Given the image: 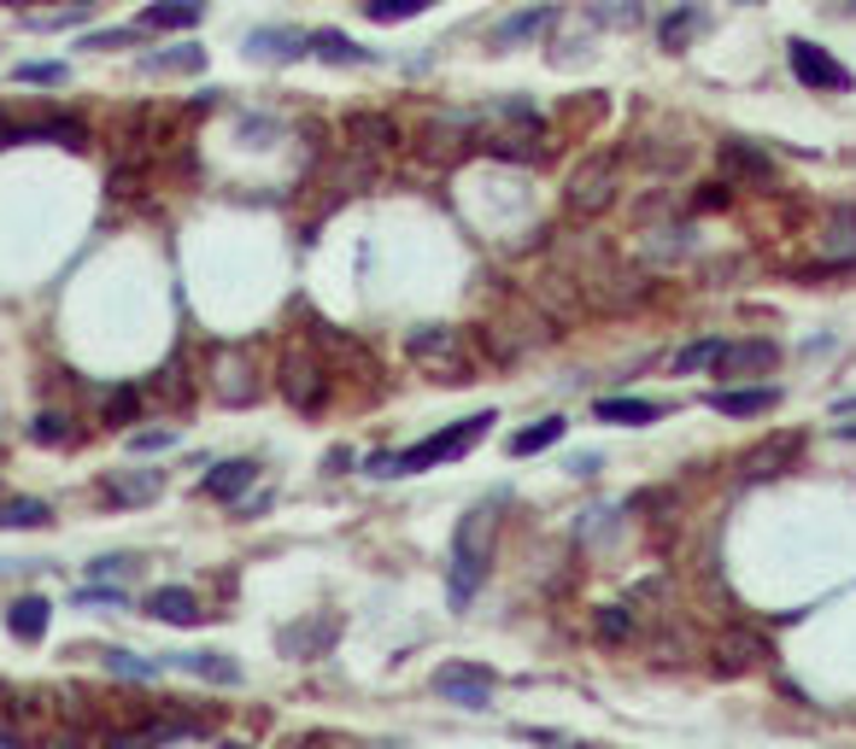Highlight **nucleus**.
<instances>
[{
	"mask_svg": "<svg viewBox=\"0 0 856 749\" xmlns=\"http://www.w3.org/2000/svg\"><path fill=\"white\" fill-rule=\"evenodd\" d=\"M493 527H499L493 504H476V510L458 522V533H452V568H446V592H452V609H470V597L481 592L487 562H493Z\"/></svg>",
	"mask_w": 856,
	"mask_h": 749,
	"instance_id": "nucleus-1",
	"label": "nucleus"
},
{
	"mask_svg": "<svg viewBox=\"0 0 856 749\" xmlns=\"http://www.w3.org/2000/svg\"><path fill=\"white\" fill-rule=\"evenodd\" d=\"M487 428H493V410H476V415H463V422L417 440L411 451H381V456H370V474H422V469H435V463H452V456L470 451Z\"/></svg>",
	"mask_w": 856,
	"mask_h": 749,
	"instance_id": "nucleus-2",
	"label": "nucleus"
},
{
	"mask_svg": "<svg viewBox=\"0 0 856 749\" xmlns=\"http://www.w3.org/2000/svg\"><path fill=\"white\" fill-rule=\"evenodd\" d=\"M405 358H411L417 369L428 374H446V381H476V358H470V346H463L458 328H435V322H422L405 335Z\"/></svg>",
	"mask_w": 856,
	"mask_h": 749,
	"instance_id": "nucleus-3",
	"label": "nucleus"
},
{
	"mask_svg": "<svg viewBox=\"0 0 856 749\" xmlns=\"http://www.w3.org/2000/svg\"><path fill=\"white\" fill-rule=\"evenodd\" d=\"M622 194V153H593V158H581V171L569 176V212L575 217H604L610 205H616Z\"/></svg>",
	"mask_w": 856,
	"mask_h": 749,
	"instance_id": "nucleus-4",
	"label": "nucleus"
},
{
	"mask_svg": "<svg viewBox=\"0 0 856 749\" xmlns=\"http://www.w3.org/2000/svg\"><path fill=\"white\" fill-rule=\"evenodd\" d=\"M282 399H288L294 410H305V415H317L323 399H329V374H323V363L305 346L282 351Z\"/></svg>",
	"mask_w": 856,
	"mask_h": 749,
	"instance_id": "nucleus-5",
	"label": "nucleus"
},
{
	"mask_svg": "<svg viewBox=\"0 0 856 749\" xmlns=\"http://www.w3.org/2000/svg\"><path fill=\"white\" fill-rule=\"evenodd\" d=\"M786 59H792V76H798L804 89H822V94H845L850 89V71L827 48H815V41H804V35L786 41Z\"/></svg>",
	"mask_w": 856,
	"mask_h": 749,
	"instance_id": "nucleus-6",
	"label": "nucleus"
},
{
	"mask_svg": "<svg viewBox=\"0 0 856 749\" xmlns=\"http://www.w3.org/2000/svg\"><path fill=\"white\" fill-rule=\"evenodd\" d=\"M716 171L727 187H774V158L757 141H740V135H727L716 147Z\"/></svg>",
	"mask_w": 856,
	"mask_h": 749,
	"instance_id": "nucleus-7",
	"label": "nucleus"
},
{
	"mask_svg": "<svg viewBox=\"0 0 856 749\" xmlns=\"http://www.w3.org/2000/svg\"><path fill=\"white\" fill-rule=\"evenodd\" d=\"M768 661V638L751 633V627H727L716 644H710V668L722 679H740V674H757Z\"/></svg>",
	"mask_w": 856,
	"mask_h": 749,
	"instance_id": "nucleus-8",
	"label": "nucleus"
},
{
	"mask_svg": "<svg viewBox=\"0 0 856 749\" xmlns=\"http://www.w3.org/2000/svg\"><path fill=\"white\" fill-rule=\"evenodd\" d=\"M493 674L487 668H476V661H446V668L435 674V691L446 697V702H458V709H487L493 702Z\"/></svg>",
	"mask_w": 856,
	"mask_h": 749,
	"instance_id": "nucleus-9",
	"label": "nucleus"
},
{
	"mask_svg": "<svg viewBox=\"0 0 856 749\" xmlns=\"http://www.w3.org/2000/svg\"><path fill=\"white\" fill-rule=\"evenodd\" d=\"M335 638H340V615H312V620H294V627H282V656H294V661H317V656H329L335 650Z\"/></svg>",
	"mask_w": 856,
	"mask_h": 749,
	"instance_id": "nucleus-10",
	"label": "nucleus"
},
{
	"mask_svg": "<svg viewBox=\"0 0 856 749\" xmlns=\"http://www.w3.org/2000/svg\"><path fill=\"white\" fill-rule=\"evenodd\" d=\"M774 363H781V346H774V340H722V351H716V363H710V369L733 381V374H768Z\"/></svg>",
	"mask_w": 856,
	"mask_h": 749,
	"instance_id": "nucleus-11",
	"label": "nucleus"
},
{
	"mask_svg": "<svg viewBox=\"0 0 856 749\" xmlns=\"http://www.w3.org/2000/svg\"><path fill=\"white\" fill-rule=\"evenodd\" d=\"M147 615L165 620V627H200V620H206V609H200V597L188 586H159V592H147Z\"/></svg>",
	"mask_w": 856,
	"mask_h": 749,
	"instance_id": "nucleus-12",
	"label": "nucleus"
},
{
	"mask_svg": "<svg viewBox=\"0 0 856 749\" xmlns=\"http://www.w3.org/2000/svg\"><path fill=\"white\" fill-rule=\"evenodd\" d=\"M253 481H258V463H253V456H230V463L206 469V481H200V492H206V497H223V504H235V497L247 492Z\"/></svg>",
	"mask_w": 856,
	"mask_h": 749,
	"instance_id": "nucleus-13",
	"label": "nucleus"
},
{
	"mask_svg": "<svg viewBox=\"0 0 856 749\" xmlns=\"http://www.w3.org/2000/svg\"><path fill=\"white\" fill-rule=\"evenodd\" d=\"M781 404V387H716L710 392V410L716 415H763Z\"/></svg>",
	"mask_w": 856,
	"mask_h": 749,
	"instance_id": "nucleus-14",
	"label": "nucleus"
},
{
	"mask_svg": "<svg viewBox=\"0 0 856 749\" xmlns=\"http://www.w3.org/2000/svg\"><path fill=\"white\" fill-rule=\"evenodd\" d=\"M558 24V7H522V12H511L505 24L493 30V48H522V41H534V35H546Z\"/></svg>",
	"mask_w": 856,
	"mask_h": 749,
	"instance_id": "nucleus-15",
	"label": "nucleus"
},
{
	"mask_svg": "<svg viewBox=\"0 0 856 749\" xmlns=\"http://www.w3.org/2000/svg\"><path fill=\"white\" fill-rule=\"evenodd\" d=\"M159 492H165V469H124V474L106 481L112 504H153Z\"/></svg>",
	"mask_w": 856,
	"mask_h": 749,
	"instance_id": "nucleus-16",
	"label": "nucleus"
},
{
	"mask_svg": "<svg viewBox=\"0 0 856 749\" xmlns=\"http://www.w3.org/2000/svg\"><path fill=\"white\" fill-rule=\"evenodd\" d=\"M171 668L194 674V679H212V685H241V661L223 656V650H182V656H171Z\"/></svg>",
	"mask_w": 856,
	"mask_h": 749,
	"instance_id": "nucleus-17",
	"label": "nucleus"
},
{
	"mask_svg": "<svg viewBox=\"0 0 856 749\" xmlns=\"http://www.w3.org/2000/svg\"><path fill=\"white\" fill-rule=\"evenodd\" d=\"M305 53H317L323 65H370V48H358L353 35H340V30H312L305 35Z\"/></svg>",
	"mask_w": 856,
	"mask_h": 749,
	"instance_id": "nucleus-18",
	"label": "nucleus"
},
{
	"mask_svg": "<svg viewBox=\"0 0 856 749\" xmlns=\"http://www.w3.org/2000/svg\"><path fill=\"white\" fill-rule=\"evenodd\" d=\"M200 18H206V0H153L135 30H194Z\"/></svg>",
	"mask_w": 856,
	"mask_h": 749,
	"instance_id": "nucleus-19",
	"label": "nucleus"
},
{
	"mask_svg": "<svg viewBox=\"0 0 856 749\" xmlns=\"http://www.w3.org/2000/svg\"><path fill=\"white\" fill-rule=\"evenodd\" d=\"M247 53L253 59H271V65H288V59L305 53V35L288 30V24H271V30H253L247 35Z\"/></svg>",
	"mask_w": 856,
	"mask_h": 749,
	"instance_id": "nucleus-20",
	"label": "nucleus"
},
{
	"mask_svg": "<svg viewBox=\"0 0 856 749\" xmlns=\"http://www.w3.org/2000/svg\"><path fill=\"white\" fill-rule=\"evenodd\" d=\"M663 415L658 399H599L593 404V422H610V428H651Z\"/></svg>",
	"mask_w": 856,
	"mask_h": 749,
	"instance_id": "nucleus-21",
	"label": "nucleus"
},
{
	"mask_svg": "<svg viewBox=\"0 0 856 749\" xmlns=\"http://www.w3.org/2000/svg\"><path fill=\"white\" fill-rule=\"evenodd\" d=\"M217 399L223 404H253L258 399V374H247V358H241V351H223V363H217Z\"/></svg>",
	"mask_w": 856,
	"mask_h": 749,
	"instance_id": "nucleus-22",
	"label": "nucleus"
},
{
	"mask_svg": "<svg viewBox=\"0 0 856 749\" xmlns=\"http://www.w3.org/2000/svg\"><path fill=\"white\" fill-rule=\"evenodd\" d=\"M48 620H53L48 597H18L12 609H7V633L24 638V644H42L48 638Z\"/></svg>",
	"mask_w": 856,
	"mask_h": 749,
	"instance_id": "nucleus-23",
	"label": "nucleus"
},
{
	"mask_svg": "<svg viewBox=\"0 0 856 749\" xmlns=\"http://www.w3.org/2000/svg\"><path fill=\"white\" fill-rule=\"evenodd\" d=\"M822 264H827V269L856 264V212H833L827 235H822Z\"/></svg>",
	"mask_w": 856,
	"mask_h": 749,
	"instance_id": "nucleus-24",
	"label": "nucleus"
},
{
	"mask_svg": "<svg viewBox=\"0 0 856 749\" xmlns=\"http://www.w3.org/2000/svg\"><path fill=\"white\" fill-rule=\"evenodd\" d=\"M798 445H804L798 433H781L774 445H757V451L745 456V474H751V481H763V474H781L792 456H798Z\"/></svg>",
	"mask_w": 856,
	"mask_h": 749,
	"instance_id": "nucleus-25",
	"label": "nucleus"
},
{
	"mask_svg": "<svg viewBox=\"0 0 856 749\" xmlns=\"http://www.w3.org/2000/svg\"><path fill=\"white\" fill-rule=\"evenodd\" d=\"M699 30H704V7H681V12H669L663 24H658V41H663L669 53H681Z\"/></svg>",
	"mask_w": 856,
	"mask_h": 749,
	"instance_id": "nucleus-26",
	"label": "nucleus"
},
{
	"mask_svg": "<svg viewBox=\"0 0 856 749\" xmlns=\"http://www.w3.org/2000/svg\"><path fill=\"white\" fill-rule=\"evenodd\" d=\"M346 135H353L358 147H387V141H399L394 117H381V112H353L346 117Z\"/></svg>",
	"mask_w": 856,
	"mask_h": 749,
	"instance_id": "nucleus-27",
	"label": "nucleus"
},
{
	"mask_svg": "<svg viewBox=\"0 0 856 749\" xmlns=\"http://www.w3.org/2000/svg\"><path fill=\"white\" fill-rule=\"evenodd\" d=\"M563 428H569L563 415H546V422L511 433V456H534V451H546V445H558V440H563Z\"/></svg>",
	"mask_w": 856,
	"mask_h": 749,
	"instance_id": "nucleus-28",
	"label": "nucleus"
},
{
	"mask_svg": "<svg viewBox=\"0 0 856 749\" xmlns=\"http://www.w3.org/2000/svg\"><path fill=\"white\" fill-rule=\"evenodd\" d=\"M53 510L42 504V497H7L0 504V527H48Z\"/></svg>",
	"mask_w": 856,
	"mask_h": 749,
	"instance_id": "nucleus-29",
	"label": "nucleus"
},
{
	"mask_svg": "<svg viewBox=\"0 0 856 749\" xmlns=\"http://www.w3.org/2000/svg\"><path fill=\"white\" fill-rule=\"evenodd\" d=\"M593 633H599V644H628V638H634V609L604 603V609L593 615Z\"/></svg>",
	"mask_w": 856,
	"mask_h": 749,
	"instance_id": "nucleus-30",
	"label": "nucleus"
},
{
	"mask_svg": "<svg viewBox=\"0 0 856 749\" xmlns=\"http://www.w3.org/2000/svg\"><path fill=\"white\" fill-rule=\"evenodd\" d=\"M428 0H364V18L370 24H405V18H422Z\"/></svg>",
	"mask_w": 856,
	"mask_h": 749,
	"instance_id": "nucleus-31",
	"label": "nucleus"
},
{
	"mask_svg": "<svg viewBox=\"0 0 856 749\" xmlns=\"http://www.w3.org/2000/svg\"><path fill=\"white\" fill-rule=\"evenodd\" d=\"M100 415H106V428H130L135 415H141V392L135 387H112L106 404H100Z\"/></svg>",
	"mask_w": 856,
	"mask_h": 749,
	"instance_id": "nucleus-32",
	"label": "nucleus"
},
{
	"mask_svg": "<svg viewBox=\"0 0 856 749\" xmlns=\"http://www.w3.org/2000/svg\"><path fill=\"white\" fill-rule=\"evenodd\" d=\"M716 351H722V340H716V335H710V340H692V346H681V351H675V363H669V369H675V374H699V369L716 363Z\"/></svg>",
	"mask_w": 856,
	"mask_h": 749,
	"instance_id": "nucleus-33",
	"label": "nucleus"
},
{
	"mask_svg": "<svg viewBox=\"0 0 856 749\" xmlns=\"http://www.w3.org/2000/svg\"><path fill=\"white\" fill-rule=\"evenodd\" d=\"M12 76H18V82H35V89H59V82H65L71 71L59 65V59H24V65H18Z\"/></svg>",
	"mask_w": 856,
	"mask_h": 749,
	"instance_id": "nucleus-34",
	"label": "nucleus"
},
{
	"mask_svg": "<svg viewBox=\"0 0 856 749\" xmlns=\"http://www.w3.org/2000/svg\"><path fill=\"white\" fill-rule=\"evenodd\" d=\"M206 65V53L200 48H176V53H147L141 59V71H200Z\"/></svg>",
	"mask_w": 856,
	"mask_h": 749,
	"instance_id": "nucleus-35",
	"label": "nucleus"
},
{
	"mask_svg": "<svg viewBox=\"0 0 856 749\" xmlns=\"http://www.w3.org/2000/svg\"><path fill=\"white\" fill-rule=\"evenodd\" d=\"M35 130H42V141H59V147H83V141H89V130L77 117H42Z\"/></svg>",
	"mask_w": 856,
	"mask_h": 749,
	"instance_id": "nucleus-36",
	"label": "nucleus"
},
{
	"mask_svg": "<svg viewBox=\"0 0 856 749\" xmlns=\"http://www.w3.org/2000/svg\"><path fill=\"white\" fill-rule=\"evenodd\" d=\"M30 440H35V445H65V440H71L65 415H59V410H42V415L30 422Z\"/></svg>",
	"mask_w": 856,
	"mask_h": 749,
	"instance_id": "nucleus-37",
	"label": "nucleus"
},
{
	"mask_svg": "<svg viewBox=\"0 0 856 749\" xmlns=\"http://www.w3.org/2000/svg\"><path fill=\"white\" fill-rule=\"evenodd\" d=\"M106 668H112V674H124V679H159V661L130 656V650H106Z\"/></svg>",
	"mask_w": 856,
	"mask_h": 749,
	"instance_id": "nucleus-38",
	"label": "nucleus"
},
{
	"mask_svg": "<svg viewBox=\"0 0 856 749\" xmlns=\"http://www.w3.org/2000/svg\"><path fill=\"white\" fill-rule=\"evenodd\" d=\"M135 568H141L135 556H100V562H89V579H124Z\"/></svg>",
	"mask_w": 856,
	"mask_h": 749,
	"instance_id": "nucleus-39",
	"label": "nucleus"
},
{
	"mask_svg": "<svg viewBox=\"0 0 856 749\" xmlns=\"http://www.w3.org/2000/svg\"><path fill=\"white\" fill-rule=\"evenodd\" d=\"M130 445H135V451H171V445H176V433H171V428H147V433H135Z\"/></svg>",
	"mask_w": 856,
	"mask_h": 749,
	"instance_id": "nucleus-40",
	"label": "nucleus"
},
{
	"mask_svg": "<svg viewBox=\"0 0 856 749\" xmlns=\"http://www.w3.org/2000/svg\"><path fill=\"white\" fill-rule=\"evenodd\" d=\"M599 18H610V24H640V0H616V7H599Z\"/></svg>",
	"mask_w": 856,
	"mask_h": 749,
	"instance_id": "nucleus-41",
	"label": "nucleus"
},
{
	"mask_svg": "<svg viewBox=\"0 0 856 749\" xmlns=\"http://www.w3.org/2000/svg\"><path fill=\"white\" fill-rule=\"evenodd\" d=\"M124 41H135V30H94L83 48H124Z\"/></svg>",
	"mask_w": 856,
	"mask_h": 749,
	"instance_id": "nucleus-42",
	"label": "nucleus"
},
{
	"mask_svg": "<svg viewBox=\"0 0 856 749\" xmlns=\"http://www.w3.org/2000/svg\"><path fill=\"white\" fill-rule=\"evenodd\" d=\"M77 603H112V609H118L124 592H118V586H83V592H77Z\"/></svg>",
	"mask_w": 856,
	"mask_h": 749,
	"instance_id": "nucleus-43",
	"label": "nucleus"
},
{
	"mask_svg": "<svg viewBox=\"0 0 856 749\" xmlns=\"http://www.w3.org/2000/svg\"><path fill=\"white\" fill-rule=\"evenodd\" d=\"M112 749H159V743H153L147 732H118V738H112Z\"/></svg>",
	"mask_w": 856,
	"mask_h": 749,
	"instance_id": "nucleus-44",
	"label": "nucleus"
},
{
	"mask_svg": "<svg viewBox=\"0 0 856 749\" xmlns=\"http://www.w3.org/2000/svg\"><path fill=\"white\" fill-rule=\"evenodd\" d=\"M48 749H77V732H53V738H48Z\"/></svg>",
	"mask_w": 856,
	"mask_h": 749,
	"instance_id": "nucleus-45",
	"label": "nucleus"
},
{
	"mask_svg": "<svg viewBox=\"0 0 856 749\" xmlns=\"http://www.w3.org/2000/svg\"><path fill=\"white\" fill-rule=\"evenodd\" d=\"M733 7H757V0H733Z\"/></svg>",
	"mask_w": 856,
	"mask_h": 749,
	"instance_id": "nucleus-46",
	"label": "nucleus"
},
{
	"mask_svg": "<svg viewBox=\"0 0 856 749\" xmlns=\"http://www.w3.org/2000/svg\"><path fill=\"white\" fill-rule=\"evenodd\" d=\"M77 7H94V0H77Z\"/></svg>",
	"mask_w": 856,
	"mask_h": 749,
	"instance_id": "nucleus-47",
	"label": "nucleus"
},
{
	"mask_svg": "<svg viewBox=\"0 0 856 749\" xmlns=\"http://www.w3.org/2000/svg\"><path fill=\"white\" fill-rule=\"evenodd\" d=\"M230 749H241V743H230Z\"/></svg>",
	"mask_w": 856,
	"mask_h": 749,
	"instance_id": "nucleus-48",
	"label": "nucleus"
},
{
	"mask_svg": "<svg viewBox=\"0 0 856 749\" xmlns=\"http://www.w3.org/2000/svg\"><path fill=\"white\" fill-rule=\"evenodd\" d=\"M12 7H18V0H12Z\"/></svg>",
	"mask_w": 856,
	"mask_h": 749,
	"instance_id": "nucleus-49",
	"label": "nucleus"
}]
</instances>
